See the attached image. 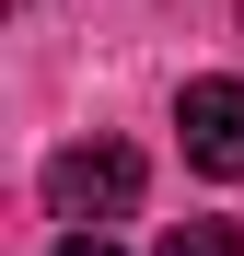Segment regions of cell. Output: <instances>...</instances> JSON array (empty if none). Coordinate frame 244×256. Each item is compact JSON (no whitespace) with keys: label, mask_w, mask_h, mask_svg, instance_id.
<instances>
[{"label":"cell","mask_w":244,"mask_h":256,"mask_svg":"<svg viewBox=\"0 0 244 256\" xmlns=\"http://www.w3.org/2000/svg\"><path fill=\"white\" fill-rule=\"evenodd\" d=\"M47 210L81 222V233L128 222V210H140V152H128V140H70V152L47 163Z\"/></svg>","instance_id":"6da1fadb"},{"label":"cell","mask_w":244,"mask_h":256,"mask_svg":"<svg viewBox=\"0 0 244 256\" xmlns=\"http://www.w3.org/2000/svg\"><path fill=\"white\" fill-rule=\"evenodd\" d=\"M175 128H186V163L198 175H244V82H186L175 94Z\"/></svg>","instance_id":"7a4b0ae2"},{"label":"cell","mask_w":244,"mask_h":256,"mask_svg":"<svg viewBox=\"0 0 244 256\" xmlns=\"http://www.w3.org/2000/svg\"><path fill=\"white\" fill-rule=\"evenodd\" d=\"M151 256H244V233H233V222H175Z\"/></svg>","instance_id":"3957f363"},{"label":"cell","mask_w":244,"mask_h":256,"mask_svg":"<svg viewBox=\"0 0 244 256\" xmlns=\"http://www.w3.org/2000/svg\"><path fill=\"white\" fill-rule=\"evenodd\" d=\"M58 256H116V244H105V233H81V222H70V233H58Z\"/></svg>","instance_id":"277c9868"}]
</instances>
